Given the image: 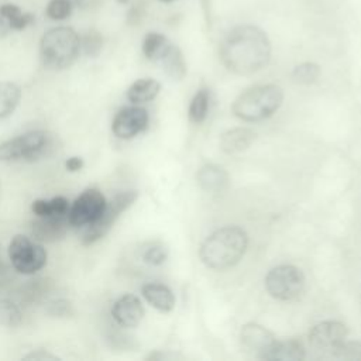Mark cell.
I'll return each instance as SVG.
<instances>
[{"label":"cell","mask_w":361,"mask_h":361,"mask_svg":"<svg viewBox=\"0 0 361 361\" xmlns=\"http://www.w3.org/2000/svg\"><path fill=\"white\" fill-rule=\"evenodd\" d=\"M199 186L209 193L223 192L228 186L227 172L214 164H207L202 166L196 175Z\"/></svg>","instance_id":"2e32d148"},{"label":"cell","mask_w":361,"mask_h":361,"mask_svg":"<svg viewBox=\"0 0 361 361\" xmlns=\"http://www.w3.org/2000/svg\"><path fill=\"white\" fill-rule=\"evenodd\" d=\"M248 244L247 233L237 226H226L212 233L200 245L199 257L212 269L223 271L235 265Z\"/></svg>","instance_id":"7a4b0ae2"},{"label":"cell","mask_w":361,"mask_h":361,"mask_svg":"<svg viewBox=\"0 0 361 361\" xmlns=\"http://www.w3.org/2000/svg\"><path fill=\"white\" fill-rule=\"evenodd\" d=\"M8 257L13 267L25 275L35 274L47 264V251L45 248L31 241L28 237L17 234L13 237L8 245Z\"/></svg>","instance_id":"ba28073f"},{"label":"cell","mask_w":361,"mask_h":361,"mask_svg":"<svg viewBox=\"0 0 361 361\" xmlns=\"http://www.w3.org/2000/svg\"><path fill=\"white\" fill-rule=\"evenodd\" d=\"M223 65L233 73L251 75L262 69L271 58V42L265 31L257 25L233 27L219 48Z\"/></svg>","instance_id":"6da1fadb"},{"label":"cell","mask_w":361,"mask_h":361,"mask_svg":"<svg viewBox=\"0 0 361 361\" xmlns=\"http://www.w3.org/2000/svg\"><path fill=\"white\" fill-rule=\"evenodd\" d=\"M21 99V89L13 82H0V118L10 116Z\"/></svg>","instance_id":"44dd1931"},{"label":"cell","mask_w":361,"mask_h":361,"mask_svg":"<svg viewBox=\"0 0 361 361\" xmlns=\"http://www.w3.org/2000/svg\"><path fill=\"white\" fill-rule=\"evenodd\" d=\"M168 251L161 244H151L142 251V259L149 265H161L165 262Z\"/></svg>","instance_id":"4dcf8cb0"},{"label":"cell","mask_w":361,"mask_h":361,"mask_svg":"<svg viewBox=\"0 0 361 361\" xmlns=\"http://www.w3.org/2000/svg\"><path fill=\"white\" fill-rule=\"evenodd\" d=\"M73 4L71 0H49L45 8L47 16L51 20H65L71 16Z\"/></svg>","instance_id":"f1b7e54d"},{"label":"cell","mask_w":361,"mask_h":361,"mask_svg":"<svg viewBox=\"0 0 361 361\" xmlns=\"http://www.w3.org/2000/svg\"><path fill=\"white\" fill-rule=\"evenodd\" d=\"M141 293L152 307H155L162 313L171 312L175 306V296L166 285L155 283V282L145 283L141 288Z\"/></svg>","instance_id":"ac0fdd59"},{"label":"cell","mask_w":361,"mask_h":361,"mask_svg":"<svg viewBox=\"0 0 361 361\" xmlns=\"http://www.w3.org/2000/svg\"><path fill=\"white\" fill-rule=\"evenodd\" d=\"M255 141V133L250 128L237 127L227 130L220 137V148L226 154L243 152Z\"/></svg>","instance_id":"e0dca14e"},{"label":"cell","mask_w":361,"mask_h":361,"mask_svg":"<svg viewBox=\"0 0 361 361\" xmlns=\"http://www.w3.org/2000/svg\"><path fill=\"white\" fill-rule=\"evenodd\" d=\"M347 326L336 322V320H326L314 324L309 331V344L310 347L322 354H327L329 357L333 351L347 340Z\"/></svg>","instance_id":"30bf717a"},{"label":"cell","mask_w":361,"mask_h":361,"mask_svg":"<svg viewBox=\"0 0 361 361\" xmlns=\"http://www.w3.org/2000/svg\"><path fill=\"white\" fill-rule=\"evenodd\" d=\"M80 48L83 49V52L87 55V56H97L100 52H102V48H103V37L99 31L96 30H90L87 31L83 38L80 39Z\"/></svg>","instance_id":"83f0119b"},{"label":"cell","mask_w":361,"mask_h":361,"mask_svg":"<svg viewBox=\"0 0 361 361\" xmlns=\"http://www.w3.org/2000/svg\"><path fill=\"white\" fill-rule=\"evenodd\" d=\"M111 316L121 327H135L144 316V307L135 295L127 293L114 302Z\"/></svg>","instance_id":"4fadbf2b"},{"label":"cell","mask_w":361,"mask_h":361,"mask_svg":"<svg viewBox=\"0 0 361 361\" xmlns=\"http://www.w3.org/2000/svg\"><path fill=\"white\" fill-rule=\"evenodd\" d=\"M31 210L35 216H51V214H66L69 212V202L63 196L52 199H37L31 204Z\"/></svg>","instance_id":"603a6c76"},{"label":"cell","mask_w":361,"mask_h":361,"mask_svg":"<svg viewBox=\"0 0 361 361\" xmlns=\"http://www.w3.org/2000/svg\"><path fill=\"white\" fill-rule=\"evenodd\" d=\"M240 338L243 345L251 351H255L259 358L269 350V347L276 340L268 329L257 323L244 324L240 331Z\"/></svg>","instance_id":"5bb4252c"},{"label":"cell","mask_w":361,"mask_h":361,"mask_svg":"<svg viewBox=\"0 0 361 361\" xmlns=\"http://www.w3.org/2000/svg\"><path fill=\"white\" fill-rule=\"evenodd\" d=\"M0 199H1V183H0Z\"/></svg>","instance_id":"f35d334b"},{"label":"cell","mask_w":361,"mask_h":361,"mask_svg":"<svg viewBox=\"0 0 361 361\" xmlns=\"http://www.w3.org/2000/svg\"><path fill=\"white\" fill-rule=\"evenodd\" d=\"M71 223L66 214H51V216H37L31 223V234L34 240L41 243H54L65 237Z\"/></svg>","instance_id":"7c38bea8"},{"label":"cell","mask_w":361,"mask_h":361,"mask_svg":"<svg viewBox=\"0 0 361 361\" xmlns=\"http://www.w3.org/2000/svg\"><path fill=\"white\" fill-rule=\"evenodd\" d=\"M120 4H127L128 3V0H117Z\"/></svg>","instance_id":"8d00e7d4"},{"label":"cell","mask_w":361,"mask_h":361,"mask_svg":"<svg viewBox=\"0 0 361 361\" xmlns=\"http://www.w3.org/2000/svg\"><path fill=\"white\" fill-rule=\"evenodd\" d=\"M137 197H138L137 190H126V192L117 193L111 200H109L100 217L94 223L85 227L82 234V244L90 245L97 240L103 238L110 231V228L113 227L116 220L120 217V214L126 212L137 200Z\"/></svg>","instance_id":"8992f818"},{"label":"cell","mask_w":361,"mask_h":361,"mask_svg":"<svg viewBox=\"0 0 361 361\" xmlns=\"http://www.w3.org/2000/svg\"><path fill=\"white\" fill-rule=\"evenodd\" d=\"M171 41L161 32H148L142 41V54L147 59L158 62L162 54L169 47Z\"/></svg>","instance_id":"7402d4cb"},{"label":"cell","mask_w":361,"mask_h":361,"mask_svg":"<svg viewBox=\"0 0 361 361\" xmlns=\"http://www.w3.org/2000/svg\"><path fill=\"white\" fill-rule=\"evenodd\" d=\"M10 31H11V28H10L8 23H7L6 17H4V16H3V13L0 11V38L6 37Z\"/></svg>","instance_id":"e575fe53"},{"label":"cell","mask_w":361,"mask_h":361,"mask_svg":"<svg viewBox=\"0 0 361 361\" xmlns=\"http://www.w3.org/2000/svg\"><path fill=\"white\" fill-rule=\"evenodd\" d=\"M159 89H161V85L155 79H151V78L138 79L128 87L127 99L134 104L147 103L159 93Z\"/></svg>","instance_id":"ffe728a7"},{"label":"cell","mask_w":361,"mask_h":361,"mask_svg":"<svg viewBox=\"0 0 361 361\" xmlns=\"http://www.w3.org/2000/svg\"><path fill=\"white\" fill-rule=\"evenodd\" d=\"M283 93L276 85H259L243 92L233 103V113L244 121H261L271 117L282 104Z\"/></svg>","instance_id":"3957f363"},{"label":"cell","mask_w":361,"mask_h":361,"mask_svg":"<svg viewBox=\"0 0 361 361\" xmlns=\"http://www.w3.org/2000/svg\"><path fill=\"white\" fill-rule=\"evenodd\" d=\"M73 6H78V7H82V8H86V7H92L93 4L97 3V0H71Z\"/></svg>","instance_id":"d590c367"},{"label":"cell","mask_w":361,"mask_h":361,"mask_svg":"<svg viewBox=\"0 0 361 361\" xmlns=\"http://www.w3.org/2000/svg\"><path fill=\"white\" fill-rule=\"evenodd\" d=\"M210 103V92L207 89H199L190 100L188 116L189 120L195 124H200L206 120Z\"/></svg>","instance_id":"d4e9b609"},{"label":"cell","mask_w":361,"mask_h":361,"mask_svg":"<svg viewBox=\"0 0 361 361\" xmlns=\"http://www.w3.org/2000/svg\"><path fill=\"white\" fill-rule=\"evenodd\" d=\"M148 124V113L138 106L121 109L113 118L111 130L117 138L130 140L145 130Z\"/></svg>","instance_id":"8fae6325"},{"label":"cell","mask_w":361,"mask_h":361,"mask_svg":"<svg viewBox=\"0 0 361 361\" xmlns=\"http://www.w3.org/2000/svg\"><path fill=\"white\" fill-rule=\"evenodd\" d=\"M80 51V38L71 27L48 30L39 42V54L45 66L51 69L69 68Z\"/></svg>","instance_id":"277c9868"},{"label":"cell","mask_w":361,"mask_h":361,"mask_svg":"<svg viewBox=\"0 0 361 361\" xmlns=\"http://www.w3.org/2000/svg\"><path fill=\"white\" fill-rule=\"evenodd\" d=\"M320 75V68L314 62H303L293 68L292 78L296 83L300 85H310L317 80Z\"/></svg>","instance_id":"4316f807"},{"label":"cell","mask_w":361,"mask_h":361,"mask_svg":"<svg viewBox=\"0 0 361 361\" xmlns=\"http://www.w3.org/2000/svg\"><path fill=\"white\" fill-rule=\"evenodd\" d=\"M161 1H164V3H171V1H173V0H161Z\"/></svg>","instance_id":"74e56055"},{"label":"cell","mask_w":361,"mask_h":361,"mask_svg":"<svg viewBox=\"0 0 361 361\" xmlns=\"http://www.w3.org/2000/svg\"><path fill=\"white\" fill-rule=\"evenodd\" d=\"M0 11L6 17L11 30L21 31L34 23V16L31 13L23 11L17 4L4 3L0 6Z\"/></svg>","instance_id":"cb8c5ba5"},{"label":"cell","mask_w":361,"mask_h":361,"mask_svg":"<svg viewBox=\"0 0 361 361\" xmlns=\"http://www.w3.org/2000/svg\"><path fill=\"white\" fill-rule=\"evenodd\" d=\"M21 322L23 313L20 307L8 299H0V324L6 327H17Z\"/></svg>","instance_id":"484cf974"},{"label":"cell","mask_w":361,"mask_h":361,"mask_svg":"<svg viewBox=\"0 0 361 361\" xmlns=\"http://www.w3.org/2000/svg\"><path fill=\"white\" fill-rule=\"evenodd\" d=\"M265 288L278 300H293L305 289V275L295 265H279L267 274Z\"/></svg>","instance_id":"52a82bcc"},{"label":"cell","mask_w":361,"mask_h":361,"mask_svg":"<svg viewBox=\"0 0 361 361\" xmlns=\"http://www.w3.org/2000/svg\"><path fill=\"white\" fill-rule=\"evenodd\" d=\"M48 313L52 316H58V317H63V316H69L72 313V306L68 300L65 299H58L49 303L48 307Z\"/></svg>","instance_id":"1f68e13d"},{"label":"cell","mask_w":361,"mask_h":361,"mask_svg":"<svg viewBox=\"0 0 361 361\" xmlns=\"http://www.w3.org/2000/svg\"><path fill=\"white\" fill-rule=\"evenodd\" d=\"M107 200L102 195L99 189L89 188L83 190L79 197L73 202V204L69 207L68 217L69 223L73 227H86L92 223H94L102 212L106 207Z\"/></svg>","instance_id":"9c48e42d"},{"label":"cell","mask_w":361,"mask_h":361,"mask_svg":"<svg viewBox=\"0 0 361 361\" xmlns=\"http://www.w3.org/2000/svg\"><path fill=\"white\" fill-rule=\"evenodd\" d=\"M54 147L52 137L42 130L28 131L0 142V161H35L47 157Z\"/></svg>","instance_id":"5b68a950"},{"label":"cell","mask_w":361,"mask_h":361,"mask_svg":"<svg viewBox=\"0 0 361 361\" xmlns=\"http://www.w3.org/2000/svg\"><path fill=\"white\" fill-rule=\"evenodd\" d=\"M337 360H361V343L360 341H343L330 355Z\"/></svg>","instance_id":"f546056e"},{"label":"cell","mask_w":361,"mask_h":361,"mask_svg":"<svg viewBox=\"0 0 361 361\" xmlns=\"http://www.w3.org/2000/svg\"><path fill=\"white\" fill-rule=\"evenodd\" d=\"M261 358L271 361H300L305 358V347L296 338L275 340Z\"/></svg>","instance_id":"9a60e30c"},{"label":"cell","mask_w":361,"mask_h":361,"mask_svg":"<svg viewBox=\"0 0 361 361\" xmlns=\"http://www.w3.org/2000/svg\"><path fill=\"white\" fill-rule=\"evenodd\" d=\"M65 166L69 172H76V171H80L83 168V159L80 157H71L66 162H65Z\"/></svg>","instance_id":"836d02e7"},{"label":"cell","mask_w":361,"mask_h":361,"mask_svg":"<svg viewBox=\"0 0 361 361\" xmlns=\"http://www.w3.org/2000/svg\"><path fill=\"white\" fill-rule=\"evenodd\" d=\"M24 360H31V361H45V360H49V361H56L59 360V357L48 353V351H44V350H37V351H32L27 355H24Z\"/></svg>","instance_id":"d6a6232c"},{"label":"cell","mask_w":361,"mask_h":361,"mask_svg":"<svg viewBox=\"0 0 361 361\" xmlns=\"http://www.w3.org/2000/svg\"><path fill=\"white\" fill-rule=\"evenodd\" d=\"M158 62L161 63L165 73L175 80L183 79V76L186 75V62L182 55V51L172 42L169 44L166 51L162 54Z\"/></svg>","instance_id":"d6986e66"}]
</instances>
